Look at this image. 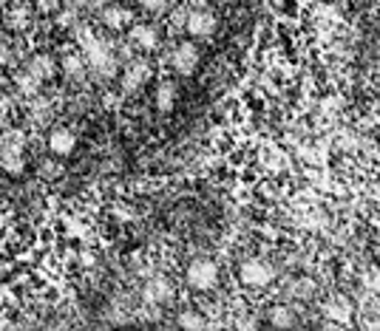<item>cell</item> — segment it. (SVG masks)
<instances>
[{"label":"cell","instance_id":"cell-7","mask_svg":"<svg viewBox=\"0 0 380 331\" xmlns=\"http://www.w3.org/2000/svg\"><path fill=\"white\" fill-rule=\"evenodd\" d=\"M100 20H102V26L111 28V32H123V28H131V26H134V12L125 9L123 3H108V6L100 12Z\"/></svg>","mask_w":380,"mask_h":331},{"label":"cell","instance_id":"cell-3","mask_svg":"<svg viewBox=\"0 0 380 331\" xmlns=\"http://www.w3.org/2000/svg\"><path fill=\"white\" fill-rule=\"evenodd\" d=\"M219 283V266L208 258H199L188 266V286L196 292H210Z\"/></svg>","mask_w":380,"mask_h":331},{"label":"cell","instance_id":"cell-12","mask_svg":"<svg viewBox=\"0 0 380 331\" xmlns=\"http://www.w3.org/2000/svg\"><path fill=\"white\" fill-rule=\"evenodd\" d=\"M145 294H148V300H154V303H170L173 286L168 278H154V281H148V286H145Z\"/></svg>","mask_w":380,"mask_h":331},{"label":"cell","instance_id":"cell-11","mask_svg":"<svg viewBox=\"0 0 380 331\" xmlns=\"http://www.w3.org/2000/svg\"><path fill=\"white\" fill-rule=\"evenodd\" d=\"M26 68L32 71L35 77H40L43 82L51 79V77L57 74V63H54V57H51V54H35L32 59H28V66H26Z\"/></svg>","mask_w":380,"mask_h":331},{"label":"cell","instance_id":"cell-20","mask_svg":"<svg viewBox=\"0 0 380 331\" xmlns=\"http://www.w3.org/2000/svg\"><path fill=\"white\" fill-rule=\"evenodd\" d=\"M40 176L43 178H60L63 176V164L54 162V159H46V162H40Z\"/></svg>","mask_w":380,"mask_h":331},{"label":"cell","instance_id":"cell-24","mask_svg":"<svg viewBox=\"0 0 380 331\" xmlns=\"http://www.w3.org/2000/svg\"><path fill=\"white\" fill-rule=\"evenodd\" d=\"M35 3H37V9L40 12H57V6H60V3H57V0H35Z\"/></svg>","mask_w":380,"mask_h":331},{"label":"cell","instance_id":"cell-16","mask_svg":"<svg viewBox=\"0 0 380 331\" xmlns=\"http://www.w3.org/2000/svg\"><path fill=\"white\" fill-rule=\"evenodd\" d=\"M60 68L66 71V77H71V79H82V77H85V59L77 57V54H66V57L60 59Z\"/></svg>","mask_w":380,"mask_h":331},{"label":"cell","instance_id":"cell-18","mask_svg":"<svg viewBox=\"0 0 380 331\" xmlns=\"http://www.w3.org/2000/svg\"><path fill=\"white\" fill-rule=\"evenodd\" d=\"M177 323H179L182 328H193V331H199V328L208 325V323H204V317L196 314V312H182V314L177 317Z\"/></svg>","mask_w":380,"mask_h":331},{"label":"cell","instance_id":"cell-2","mask_svg":"<svg viewBox=\"0 0 380 331\" xmlns=\"http://www.w3.org/2000/svg\"><path fill=\"white\" fill-rule=\"evenodd\" d=\"M85 59H89L91 71H97L100 77L111 79L116 74V57L114 48L105 40H89V51H85Z\"/></svg>","mask_w":380,"mask_h":331},{"label":"cell","instance_id":"cell-19","mask_svg":"<svg viewBox=\"0 0 380 331\" xmlns=\"http://www.w3.org/2000/svg\"><path fill=\"white\" fill-rule=\"evenodd\" d=\"M327 317H332V320H349V303L346 300H335V306L332 303H327Z\"/></svg>","mask_w":380,"mask_h":331},{"label":"cell","instance_id":"cell-14","mask_svg":"<svg viewBox=\"0 0 380 331\" xmlns=\"http://www.w3.org/2000/svg\"><path fill=\"white\" fill-rule=\"evenodd\" d=\"M15 85H17V91L20 94H26V97H37L40 94V85H43V79L40 77H35L32 71H20V74H15Z\"/></svg>","mask_w":380,"mask_h":331},{"label":"cell","instance_id":"cell-17","mask_svg":"<svg viewBox=\"0 0 380 331\" xmlns=\"http://www.w3.org/2000/svg\"><path fill=\"white\" fill-rule=\"evenodd\" d=\"M28 20H32V15H28V9H26V6H15V9L6 15L9 28H26V26H28Z\"/></svg>","mask_w":380,"mask_h":331},{"label":"cell","instance_id":"cell-21","mask_svg":"<svg viewBox=\"0 0 380 331\" xmlns=\"http://www.w3.org/2000/svg\"><path fill=\"white\" fill-rule=\"evenodd\" d=\"M15 63H17V57H15V48H12V43L0 40V66H3V68H12Z\"/></svg>","mask_w":380,"mask_h":331},{"label":"cell","instance_id":"cell-6","mask_svg":"<svg viewBox=\"0 0 380 331\" xmlns=\"http://www.w3.org/2000/svg\"><path fill=\"white\" fill-rule=\"evenodd\" d=\"M170 63H173V68H177L182 77H190L199 68V48L193 43H179L177 48H173Z\"/></svg>","mask_w":380,"mask_h":331},{"label":"cell","instance_id":"cell-22","mask_svg":"<svg viewBox=\"0 0 380 331\" xmlns=\"http://www.w3.org/2000/svg\"><path fill=\"white\" fill-rule=\"evenodd\" d=\"M108 3H111V0H77L74 6H80V9H94V12H102Z\"/></svg>","mask_w":380,"mask_h":331},{"label":"cell","instance_id":"cell-4","mask_svg":"<svg viewBox=\"0 0 380 331\" xmlns=\"http://www.w3.org/2000/svg\"><path fill=\"white\" fill-rule=\"evenodd\" d=\"M0 167H3L9 176H20L26 170L23 162V133H6L3 147H0Z\"/></svg>","mask_w":380,"mask_h":331},{"label":"cell","instance_id":"cell-23","mask_svg":"<svg viewBox=\"0 0 380 331\" xmlns=\"http://www.w3.org/2000/svg\"><path fill=\"white\" fill-rule=\"evenodd\" d=\"M168 6V0H139V9L145 12H162Z\"/></svg>","mask_w":380,"mask_h":331},{"label":"cell","instance_id":"cell-10","mask_svg":"<svg viewBox=\"0 0 380 331\" xmlns=\"http://www.w3.org/2000/svg\"><path fill=\"white\" fill-rule=\"evenodd\" d=\"M74 147H77V136H74L69 128H54V131L48 133V150H51L54 156L66 159V156L74 153Z\"/></svg>","mask_w":380,"mask_h":331},{"label":"cell","instance_id":"cell-9","mask_svg":"<svg viewBox=\"0 0 380 331\" xmlns=\"http://www.w3.org/2000/svg\"><path fill=\"white\" fill-rule=\"evenodd\" d=\"M128 37L142 51H154L159 46V32H156V26H151V23H134L128 28Z\"/></svg>","mask_w":380,"mask_h":331},{"label":"cell","instance_id":"cell-8","mask_svg":"<svg viewBox=\"0 0 380 331\" xmlns=\"http://www.w3.org/2000/svg\"><path fill=\"white\" fill-rule=\"evenodd\" d=\"M148 77H151V66L145 63V59H134V63H128L123 71V88L128 94H136L139 88L148 82Z\"/></svg>","mask_w":380,"mask_h":331},{"label":"cell","instance_id":"cell-1","mask_svg":"<svg viewBox=\"0 0 380 331\" xmlns=\"http://www.w3.org/2000/svg\"><path fill=\"white\" fill-rule=\"evenodd\" d=\"M239 281L244 286H253V289H264L275 281V266L261 261V258H250L239 266Z\"/></svg>","mask_w":380,"mask_h":331},{"label":"cell","instance_id":"cell-15","mask_svg":"<svg viewBox=\"0 0 380 331\" xmlns=\"http://www.w3.org/2000/svg\"><path fill=\"white\" fill-rule=\"evenodd\" d=\"M267 320H270L273 328H292V325L298 323V320H296V312L287 309V306H275V309H270Z\"/></svg>","mask_w":380,"mask_h":331},{"label":"cell","instance_id":"cell-13","mask_svg":"<svg viewBox=\"0 0 380 331\" xmlns=\"http://www.w3.org/2000/svg\"><path fill=\"white\" fill-rule=\"evenodd\" d=\"M177 85L173 82H159V88H156V94H154V102H156V111H162V113H170L173 111V105H177Z\"/></svg>","mask_w":380,"mask_h":331},{"label":"cell","instance_id":"cell-5","mask_svg":"<svg viewBox=\"0 0 380 331\" xmlns=\"http://www.w3.org/2000/svg\"><path fill=\"white\" fill-rule=\"evenodd\" d=\"M185 32L190 37H210L216 32V17L208 9H193L185 15Z\"/></svg>","mask_w":380,"mask_h":331}]
</instances>
